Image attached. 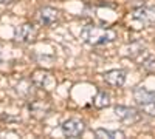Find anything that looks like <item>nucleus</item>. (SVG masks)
Masks as SVG:
<instances>
[{
    "label": "nucleus",
    "instance_id": "obj_11",
    "mask_svg": "<svg viewBox=\"0 0 155 139\" xmlns=\"http://www.w3.org/2000/svg\"><path fill=\"white\" fill-rule=\"evenodd\" d=\"M34 88H36V87H34V84L31 82V79H30V81H28V79H23V81H20V82L17 84L16 91H17V94H19L20 97L28 99V97L33 96Z\"/></svg>",
    "mask_w": 155,
    "mask_h": 139
},
{
    "label": "nucleus",
    "instance_id": "obj_7",
    "mask_svg": "<svg viewBox=\"0 0 155 139\" xmlns=\"http://www.w3.org/2000/svg\"><path fill=\"white\" fill-rule=\"evenodd\" d=\"M37 19L45 27H53L61 20V12L53 6H42L37 11Z\"/></svg>",
    "mask_w": 155,
    "mask_h": 139
},
{
    "label": "nucleus",
    "instance_id": "obj_2",
    "mask_svg": "<svg viewBox=\"0 0 155 139\" xmlns=\"http://www.w3.org/2000/svg\"><path fill=\"white\" fill-rule=\"evenodd\" d=\"M134 99L144 113H147L149 116H155V91H149L144 87H138L134 91Z\"/></svg>",
    "mask_w": 155,
    "mask_h": 139
},
{
    "label": "nucleus",
    "instance_id": "obj_6",
    "mask_svg": "<svg viewBox=\"0 0 155 139\" xmlns=\"http://www.w3.org/2000/svg\"><path fill=\"white\" fill-rule=\"evenodd\" d=\"M37 37V30L33 23H22L14 30V39L19 43H31Z\"/></svg>",
    "mask_w": 155,
    "mask_h": 139
},
{
    "label": "nucleus",
    "instance_id": "obj_13",
    "mask_svg": "<svg viewBox=\"0 0 155 139\" xmlns=\"http://www.w3.org/2000/svg\"><path fill=\"white\" fill-rule=\"evenodd\" d=\"M96 137H109V139H123L126 137V133L121 130H106V128H96L95 131Z\"/></svg>",
    "mask_w": 155,
    "mask_h": 139
},
{
    "label": "nucleus",
    "instance_id": "obj_16",
    "mask_svg": "<svg viewBox=\"0 0 155 139\" xmlns=\"http://www.w3.org/2000/svg\"><path fill=\"white\" fill-rule=\"evenodd\" d=\"M0 59H2V53H0Z\"/></svg>",
    "mask_w": 155,
    "mask_h": 139
},
{
    "label": "nucleus",
    "instance_id": "obj_5",
    "mask_svg": "<svg viewBox=\"0 0 155 139\" xmlns=\"http://www.w3.org/2000/svg\"><path fill=\"white\" fill-rule=\"evenodd\" d=\"M132 19L138 22L143 27H149V25L155 23V6H137L132 11Z\"/></svg>",
    "mask_w": 155,
    "mask_h": 139
},
{
    "label": "nucleus",
    "instance_id": "obj_15",
    "mask_svg": "<svg viewBox=\"0 0 155 139\" xmlns=\"http://www.w3.org/2000/svg\"><path fill=\"white\" fill-rule=\"evenodd\" d=\"M11 2H12V0H0V5H8Z\"/></svg>",
    "mask_w": 155,
    "mask_h": 139
},
{
    "label": "nucleus",
    "instance_id": "obj_8",
    "mask_svg": "<svg viewBox=\"0 0 155 139\" xmlns=\"http://www.w3.org/2000/svg\"><path fill=\"white\" fill-rule=\"evenodd\" d=\"M31 82L34 84L36 88H41V90H51V87L56 84V81L53 79L48 71L44 70H37L31 74Z\"/></svg>",
    "mask_w": 155,
    "mask_h": 139
},
{
    "label": "nucleus",
    "instance_id": "obj_1",
    "mask_svg": "<svg viewBox=\"0 0 155 139\" xmlns=\"http://www.w3.org/2000/svg\"><path fill=\"white\" fill-rule=\"evenodd\" d=\"M81 39L92 45V46H102L109 45L116 39V33L110 28H102L96 25H87L81 30Z\"/></svg>",
    "mask_w": 155,
    "mask_h": 139
},
{
    "label": "nucleus",
    "instance_id": "obj_10",
    "mask_svg": "<svg viewBox=\"0 0 155 139\" xmlns=\"http://www.w3.org/2000/svg\"><path fill=\"white\" fill-rule=\"evenodd\" d=\"M28 110H30V115L36 119H42L45 116L50 115L51 111V107L44 102V100H31L30 105H28Z\"/></svg>",
    "mask_w": 155,
    "mask_h": 139
},
{
    "label": "nucleus",
    "instance_id": "obj_14",
    "mask_svg": "<svg viewBox=\"0 0 155 139\" xmlns=\"http://www.w3.org/2000/svg\"><path fill=\"white\" fill-rule=\"evenodd\" d=\"M138 56H141V60H140L141 67L147 71H155V56H152L147 51H141Z\"/></svg>",
    "mask_w": 155,
    "mask_h": 139
},
{
    "label": "nucleus",
    "instance_id": "obj_3",
    "mask_svg": "<svg viewBox=\"0 0 155 139\" xmlns=\"http://www.w3.org/2000/svg\"><path fill=\"white\" fill-rule=\"evenodd\" d=\"M113 113H115V116L118 118L123 124H127V125H134V124L141 121V113L137 108H134V107L116 105L113 108Z\"/></svg>",
    "mask_w": 155,
    "mask_h": 139
},
{
    "label": "nucleus",
    "instance_id": "obj_9",
    "mask_svg": "<svg viewBox=\"0 0 155 139\" xmlns=\"http://www.w3.org/2000/svg\"><path fill=\"white\" fill-rule=\"evenodd\" d=\"M102 79L107 85L113 88H120L126 84V71L124 70H109L102 74Z\"/></svg>",
    "mask_w": 155,
    "mask_h": 139
},
{
    "label": "nucleus",
    "instance_id": "obj_4",
    "mask_svg": "<svg viewBox=\"0 0 155 139\" xmlns=\"http://www.w3.org/2000/svg\"><path fill=\"white\" fill-rule=\"evenodd\" d=\"M61 131L65 137H79L85 131V122L78 118H70L62 122Z\"/></svg>",
    "mask_w": 155,
    "mask_h": 139
},
{
    "label": "nucleus",
    "instance_id": "obj_12",
    "mask_svg": "<svg viewBox=\"0 0 155 139\" xmlns=\"http://www.w3.org/2000/svg\"><path fill=\"white\" fill-rule=\"evenodd\" d=\"M112 104V97L110 94L106 91V90H99L93 99V105L96 108H107L109 105Z\"/></svg>",
    "mask_w": 155,
    "mask_h": 139
}]
</instances>
